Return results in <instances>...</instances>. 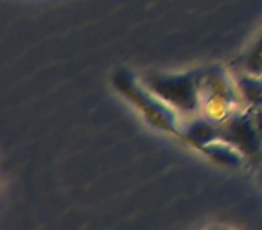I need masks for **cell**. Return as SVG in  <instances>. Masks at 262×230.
<instances>
[{"instance_id":"30bf717a","label":"cell","mask_w":262,"mask_h":230,"mask_svg":"<svg viewBox=\"0 0 262 230\" xmlns=\"http://www.w3.org/2000/svg\"><path fill=\"white\" fill-rule=\"evenodd\" d=\"M207 230H232V228H226V226H219V225H214V226H208Z\"/></svg>"},{"instance_id":"3957f363","label":"cell","mask_w":262,"mask_h":230,"mask_svg":"<svg viewBox=\"0 0 262 230\" xmlns=\"http://www.w3.org/2000/svg\"><path fill=\"white\" fill-rule=\"evenodd\" d=\"M201 104L203 113L215 121H225L237 110L246 108L235 77L232 79L223 67H208L201 74Z\"/></svg>"},{"instance_id":"9c48e42d","label":"cell","mask_w":262,"mask_h":230,"mask_svg":"<svg viewBox=\"0 0 262 230\" xmlns=\"http://www.w3.org/2000/svg\"><path fill=\"white\" fill-rule=\"evenodd\" d=\"M248 108L251 110L253 121H255V124H257L258 132H260V135H262V108H257V106H248Z\"/></svg>"},{"instance_id":"ba28073f","label":"cell","mask_w":262,"mask_h":230,"mask_svg":"<svg viewBox=\"0 0 262 230\" xmlns=\"http://www.w3.org/2000/svg\"><path fill=\"white\" fill-rule=\"evenodd\" d=\"M235 83L239 87V92L243 95L246 106L262 108V77L235 72Z\"/></svg>"},{"instance_id":"52a82bcc","label":"cell","mask_w":262,"mask_h":230,"mask_svg":"<svg viewBox=\"0 0 262 230\" xmlns=\"http://www.w3.org/2000/svg\"><path fill=\"white\" fill-rule=\"evenodd\" d=\"M201 153H203L205 157L212 158L214 162H217V164L228 165V168H239L244 158V155L241 153L239 150H235V148L226 142L207 144V146L201 150Z\"/></svg>"},{"instance_id":"8fae6325","label":"cell","mask_w":262,"mask_h":230,"mask_svg":"<svg viewBox=\"0 0 262 230\" xmlns=\"http://www.w3.org/2000/svg\"><path fill=\"white\" fill-rule=\"evenodd\" d=\"M260 158H262V157H260Z\"/></svg>"},{"instance_id":"5b68a950","label":"cell","mask_w":262,"mask_h":230,"mask_svg":"<svg viewBox=\"0 0 262 230\" xmlns=\"http://www.w3.org/2000/svg\"><path fill=\"white\" fill-rule=\"evenodd\" d=\"M182 133L183 142L196 148L198 151H201L207 144L219 142L221 121H215V119L201 113V115H196V117H189V121L185 124H182Z\"/></svg>"},{"instance_id":"7a4b0ae2","label":"cell","mask_w":262,"mask_h":230,"mask_svg":"<svg viewBox=\"0 0 262 230\" xmlns=\"http://www.w3.org/2000/svg\"><path fill=\"white\" fill-rule=\"evenodd\" d=\"M113 87L142 113L144 119L153 128L162 130V132L183 140L182 124H178V112L172 110L160 97H157L151 90H147L131 74H127L126 70H119L113 76Z\"/></svg>"},{"instance_id":"6da1fadb","label":"cell","mask_w":262,"mask_h":230,"mask_svg":"<svg viewBox=\"0 0 262 230\" xmlns=\"http://www.w3.org/2000/svg\"><path fill=\"white\" fill-rule=\"evenodd\" d=\"M201 74L203 69L180 74H147L144 76L142 85L178 113L196 117L203 113L200 87Z\"/></svg>"},{"instance_id":"8992f818","label":"cell","mask_w":262,"mask_h":230,"mask_svg":"<svg viewBox=\"0 0 262 230\" xmlns=\"http://www.w3.org/2000/svg\"><path fill=\"white\" fill-rule=\"evenodd\" d=\"M235 72L250 74V76L262 77V33L257 36V40L232 63Z\"/></svg>"},{"instance_id":"277c9868","label":"cell","mask_w":262,"mask_h":230,"mask_svg":"<svg viewBox=\"0 0 262 230\" xmlns=\"http://www.w3.org/2000/svg\"><path fill=\"white\" fill-rule=\"evenodd\" d=\"M219 142H226L239 150L246 158L262 157V135L253 121L251 110L243 108L221 121Z\"/></svg>"}]
</instances>
